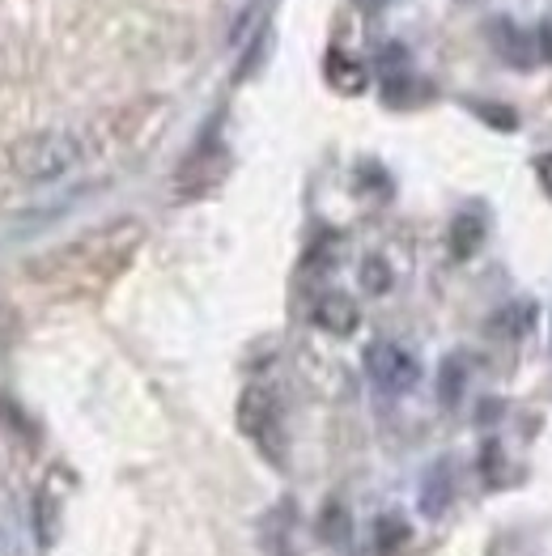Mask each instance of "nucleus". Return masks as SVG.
Listing matches in <instances>:
<instances>
[{
	"mask_svg": "<svg viewBox=\"0 0 552 556\" xmlns=\"http://www.w3.org/2000/svg\"><path fill=\"white\" fill-rule=\"evenodd\" d=\"M536 51L552 64V22H544V26L536 30Z\"/></svg>",
	"mask_w": 552,
	"mask_h": 556,
	"instance_id": "9d476101",
	"label": "nucleus"
},
{
	"mask_svg": "<svg viewBox=\"0 0 552 556\" xmlns=\"http://www.w3.org/2000/svg\"><path fill=\"white\" fill-rule=\"evenodd\" d=\"M323 535H331V544H344V540H349V527H344L340 506H331V510L323 514Z\"/></svg>",
	"mask_w": 552,
	"mask_h": 556,
	"instance_id": "1a4fd4ad",
	"label": "nucleus"
},
{
	"mask_svg": "<svg viewBox=\"0 0 552 556\" xmlns=\"http://www.w3.org/2000/svg\"><path fill=\"white\" fill-rule=\"evenodd\" d=\"M536 175H540V184H544V191H552V153H544V157L536 162Z\"/></svg>",
	"mask_w": 552,
	"mask_h": 556,
	"instance_id": "9b49d317",
	"label": "nucleus"
},
{
	"mask_svg": "<svg viewBox=\"0 0 552 556\" xmlns=\"http://www.w3.org/2000/svg\"><path fill=\"white\" fill-rule=\"evenodd\" d=\"M369 4H374V0H369Z\"/></svg>",
	"mask_w": 552,
	"mask_h": 556,
	"instance_id": "f8f14e48",
	"label": "nucleus"
},
{
	"mask_svg": "<svg viewBox=\"0 0 552 556\" xmlns=\"http://www.w3.org/2000/svg\"><path fill=\"white\" fill-rule=\"evenodd\" d=\"M81 162V140L73 132H35L9 149V166L30 184H55Z\"/></svg>",
	"mask_w": 552,
	"mask_h": 556,
	"instance_id": "f257e3e1",
	"label": "nucleus"
},
{
	"mask_svg": "<svg viewBox=\"0 0 552 556\" xmlns=\"http://www.w3.org/2000/svg\"><path fill=\"white\" fill-rule=\"evenodd\" d=\"M362 289L366 293H387L391 289V268L378 255H369L366 264H362Z\"/></svg>",
	"mask_w": 552,
	"mask_h": 556,
	"instance_id": "0eeeda50",
	"label": "nucleus"
},
{
	"mask_svg": "<svg viewBox=\"0 0 552 556\" xmlns=\"http://www.w3.org/2000/svg\"><path fill=\"white\" fill-rule=\"evenodd\" d=\"M238 425L268 451V455H276V438H280V417H276V404L268 391H247L242 395V404H238Z\"/></svg>",
	"mask_w": 552,
	"mask_h": 556,
	"instance_id": "7ed1b4c3",
	"label": "nucleus"
},
{
	"mask_svg": "<svg viewBox=\"0 0 552 556\" xmlns=\"http://www.w3.org/2000/svg\"><path fill=\"white\" fill-rule=\"evenodd\" d=\"M327 73H331V81H336L340 90H362V86H366V73H362L357 64H344L340 55H331V64H327Z\"/></svg>",
	"mask_w": 552,
	"mask_h": 556,
	"instance_id": "6e6552de",
	"label": "nucleus"
},
{
	"mask_svg": "<svg viewBox=\"0 0 552 556\" xmlns=\"http://www.w3.org/2000/svg\"><path fill=\"white\" fill-rule=\"evenodd\" d=\"M366 374L374 378V387H382V391H391V395H404V391L416 387L421 366H416V357L404 344H396V340H374L366 349Z\"/></svg>",
	"mask_w": 552,
	"mask_h": 556,
	"instance_id": "f03ea898",
	"label": "nucleus"
},
{
	"mask_svg": "<svg viewBox=\"0 0 552 556\" xmlns=\"http://www.w3.org/2000/svg\"><path fill=\"white\" fill-rule=\"evenodd\" d=\"M485 242V226H480V217H460L455 226H451V251L467 260V255H476V247Z\"/></svg>",
	"mask_w": 552,
	"mask_h": 556,
	"instance_id": "39448f33",
	"label": "nucleus"
},
{
	"mask_svg": "<svg viewBox=\"0 0 552 556\" xmlns=\"http://www.w3.org/2000/svg\"><path fill=\"white\" fill-rule=\"evenodd\" d=\"M315 324H319L323 331H331V336H353V327L362 324L357 302L344 298V293H323L319 306H315Z\"/></svg>",
	"mask_w": 552,
	"mask_h": 556,
	"instance_id": "20e7f679",
	"label": "nucleus"
},
{
	"mask_svg": "<svg viewBox=\"0 0 552 556\" xmlns=\"http://www.w3.org/2000/svg\"><path fill=\"white\" fill-rule=\"evenodd\" d=\"M463 387H467L463 362L460 357H447V362H442V374H438V395H442V404H460Z\"/></svg>",
	"mask_w": 552,
	"mask_h": 556,
	"instance_id": "423d86ee",
	"label": "nucleus"
}]
</instances>
